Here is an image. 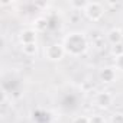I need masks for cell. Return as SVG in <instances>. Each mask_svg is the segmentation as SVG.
Returning <instances> with one entry per match:
<instances>
[{
    "label": "cell",
    "instance_id": "cell-7",
    "mask_svg": "<svg viewBox=\"0 0 123 123\" xmlns=\"http://www.w3.org/2000/svg\"><path fill=\"white\" fill-rule=\"evenodd\" d=\"M107 41L111 43V45H117V43H122L123 42V32L122 29L119 28H113L107 32Z\"/></svg>",
    "mask_w": 123,
    "mask_h": 123
},
{
    "label": "cell",
    "instance_id": "cell-13",
    "mask_svg": "<svg viewBox=\"0 0 123 123\" xmlns=\"http://www.w3.org/2000/svg\"><path fill=\"white\" fill-rule=\"evenodd\" d=\"M110 123H123V113H120V111L114 113L110 119Z\"/></svg>",
    "mask_w": 123,
    "mask_h": 123
},
{
    "label": "cell",
    "instance_id": "cell-4",
    "mask_svg": "<svg viewBox=\"0 0 123 123\" xmlns=\"http://www.w3.org/2000/svg\"><path fill=\"white\" fill-rule=\"evenodd\" d=\"M113 100H114V98H113L111 93H109V91L97 93L96 97H94V103H96V106L100 107V109H109V107L113 104Z\"/></svg>",
    "mask_w": 123,
    "mask_h": 123
},
{
    "label": "cell",
    "instance_id": "cell-10",
    "mask_svg": "<svg viewBox=\"0 0 123 123\" xmlns=\"http://www.w3.org/2000/svg\"><path fill=\"white\" fill-rule=\"evenodd\" d=\"M87 5H88V2H86V0H71V2H70V6H71L73 9H75V10H83V12H84V9L87 7Z\"/></svg>",
    "mask_w": 123,
    "mask_h": 123
},
{
    "label": "cell",
    "instance_id": "cell-15",
    "mask_svg": "<svg viewBox=\"0 0 123 123\" xmlns=\"http://www.w3.org/2000/svg\"><path fill=\"white\" fill-rule=\"evenodd\" d=\"M114 68H116V70H119L120 73H123V55H120V56H117V58H116Z\"/></svg>",
    "mask_w": 123,
    "mask_h": 123
},
{
    "label": "cell",
    "instance_id": "cell-8",
    "mask_svg": "<svg viewBox=\"0 0 123 123\" xmlns=\"http://www.w3.org/2000/svg\"><path fill=\"white\" fill-rule=\"evenodd\" d=\"M46 28H48V20H46L45 18H38V19H35V22H33V29H35L36 32H45Z\"/></svg>",
    "mask_w": 123,
    "mask_h": 123
},
{
    "label": "cell",
    "instance_id": "cell-3",
    "mask_svg": "<svg viewBox=\"0 0 123 123\" xmlns=\"http://www.w3.org/2000/svg\"><path fill=\"white\" fill-rule=\"evenodd\" d=\"M84 15L87 16L88 20L91 22H97L103 18L104 15V7L101 6V3L98 2H88L87 7L84 9Z\"/></svg>",
    "mask_w": 123,
    "mask_h": 123
},
{
    "label": "cell",
    "instance_id": "cell-12",
    "mask_svg": "<svg viewBox=\"0 0 123 123\" xmlns=\"http://www.w3.org/2000/svg\"><path fill=\"white\" fill-rule=\"evenodd\" d=\"M71 123H90V117L88 116H75L73 120H71Z\"/></svg>",
    "mask_w": 123,
    "mask_h": 123
},
{
    "label": "cell",
    "instance_id": "cell-9",
    "mask_svg": "<svg viewBox=\"0 0 123 123\" xmlns=\"http://www.w3.org/2000/svg\"><path fill=\"white\" fill-rule=\"evenodd\" d=\"M22 51H23L25 55H28V56H33V55H36V52H38V45H36V43L22 45Z\"/></svg>",
    "mask_w": 123,
    "mask_h": 123
},
{
    "label": "cell",
    "instance_id": "cell-1",
    "mask_svg": "<svg viewBox=\"0 0 123 123\" xmlns=\"http://www.w3.org/2000/svg\"><path fill=\"white\" fill-rule=\"evenodd\" d=\"M62 46L65 49V54L71 56H81L88 49V41L83 32H70L65 35Z\"/></svg>",
    "mask_w": 123,
    "mask_h": 123
},
{
    "label": "cell",
    "instance_id": "cell-11",
    "mask_svg": "<svg viewBox=\"0 0 123 123\" xmlns=\"http://www.w3.org/2000/svg\"><path fill=\"white\" fill-rule=\"evenodd\" d=\"M110 52H111V55L116 56V58L120 56V55H123V42H122V43H117V45H111Z\"/></svg>",
    "mask_w": 123,
    "mask_h": 123
},
{
    "label": "cell",
    "instance_id": "cell-2",
    "mask_svg": "<svg viewBox=\"0 0 123 123\" xmlns=\"http://www.w3.org/2000/svg\"><path fill=\"white\" fill-rule=\"evenodd\" d=\"M64 55H65V49L62 43H51L45 49V58L51 62H58L64 58Z\"/></svg>",
    "mask_w": 123,
    "mask_h": 123
},
{
    "label": "cell",
    "instance_id": "cell-5",
    "mask_svg": "<svg viewBox=\"0 0 123 123\" xmlns=\"http://www.w3.org/2000/svg\"><path fill=\"white\" fill-rule=\"evenodd\" d=\"M36 38H38V32L32 28L29 29H23L19 35V41L22 45H28V43H36Z\"/></svg>",
    "mask_w": 123,
    "mask_h": 123
},
{
    "label": "cell",
    "instance_id": "cell-14",
    "mask_svg": "<svg viewBox=\"0 0 123 123\" xmlns=\"http://www.w3.org/2000/svg\"><path fill=\"white\" fill-rule=\"evenodd\" d=\"M90 123H106V119L100 114H93L90 116Z\"/></svg>",
    "mask_w": 123,
    "mask_h": 123
},
{
    "label": "cell",
    "instance_id": "cell-6",
    "mask_svg": "<svg viewBox=\"0 0 123 123\" xmlns=\"http://www.w3.org/2000/svg\"><path fill=\"white\" fill-rule=\"evenodd\" d=\"M98 78L104 84L113 83L116 80V68H113V67H104V68H101L100 73H98Z\"/></svg>",
    "mask_w": 123,
    "mask_h": 123
}]
</instances>
